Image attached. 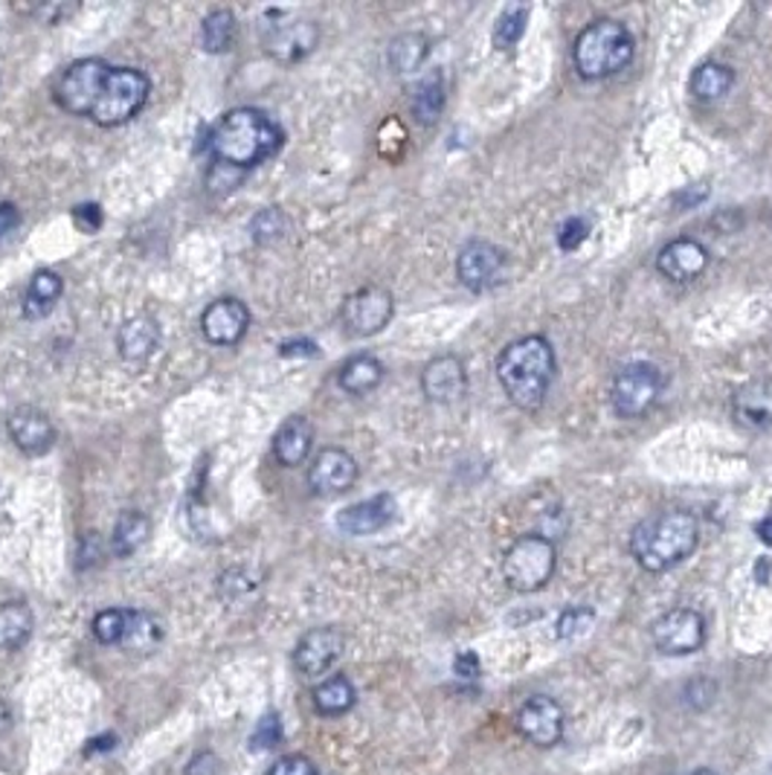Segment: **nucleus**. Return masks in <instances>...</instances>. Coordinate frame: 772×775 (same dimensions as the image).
I'll return each mask as SVG.
<instances>
[{
	"instance_id": "obj_11",
	"label": "nucleus",
	"mask_w": 772,
	"mask_h": 775,
	"mask_svg": "<svg viewBox=\"0 0 772 775\" xmlns=\"http://www.w3.org/2000/svg\"><path fill=\"white\" fill-rule=\"evenodd\" d=\"M650 637H653V645L668 657H686L703 648L706 619L691 607H673L653 622Z\"/></svg>"
},
{
	"instance_id": "obj_49",
	"label": "nucleus",
	"mask_w": 772,
	"mask_h": 775,
	"mask_svg": "<svg viewBox=\"0 0 772 775\" xmlns=\"http://www.w3.org/2000/svg\"><path fill=\"white\" fill-rule=\"evenodd\" d=\"M282 354H317V345L311 340H302V343H285Z\"/></svg>"
},
{
	"instance_id": "obj_1",
	"label": "nucleus",
	"mask_w": 772,
	"mask_h": 775,
	"mask_svg": "<svg viewBox=\"0 0 772 775\" xmlns=\"http://www.w3.org/2000/svg\"><path fill=\"white\" fill-rule=\"evenodd\" d=\"M282 148V128L259 108H233L209 128L215 163L236 172L256 169Z\"/></svg>"
},
{
	"instance_id": "obj_8",
	"label": "nucleus",
	"mask_w": 772,
	"mask_h": 775,
	"mask_svg": "<svg viewBox=\"0 0 772 775\" xmlns=\"http://www.w3.org/2000/svg\"><path fill=\"white\" fill-rule=\"evenodd\" d=\"M111 70L114 68H107V62H102V59H79L70 64L62 79L55 82L53 96L59 108L73 116H91Z\"/></svg>"
},
{
	"instance_id": "obj_42",
	"label": "nucleus",
	"mask_w": 772,
	"mask_h": 775,
	"mask_svg": "<svg viewBox=\"0 0 772 775\" xmlns=\"http://www.w3.org/2000/svg\"><path fill=\"white\" fill-rule=\"evenodd\" d=\"M73 221L79 224L82 232H96L102 227V209L96 204H82L73 209Z\"/></svg>"
},
{
	"instance_id": "obj_19",
	"label": "nucleus",
	"mask_w": 772,
	"mask_h": 775,
	"mask_svg": "<svg viewBox=\"0 0 772 775\" xmlns=\"http://www.w3.org/2000/svg\"><path fill=\"white\" fill-rule=\"evenodd\" d=\"M709 247L697 238H673L657 256V270L671 282H691L709 268Z\"/></svg>"
},
{
	"instance_id": "obj_17",
	"label": "nucleus",
	"mask_w": 772,
	"mask_h": 775,
	"mask_svg": "<svg viewBox=\"0 0 772 775\" xmlns=\"http://www.w3.org/2000/svg\"><path fill=\"white\" fill-rule=\"evenodd\" d=\"M467 390L465 363L456 354H439L421 369V392L433 404H456Z\"/></svg>"
},
{
	"instance_id": "obj_16",
	"label": "nucleus",
	"mask_w": 772,
	"mask_h": 775,
	"mask_svg": "<svg viewBox=\"0 0 772 775\" xmlns=\"http://www.w3.org/2000/svg\"><path fill=\"white\" fill-rule=\"evenodd\" d=\"M398 506L392 494H375V497L360 499L354 506H346L343 512H337L334 523L337 529L352 538H367V535H378L395 520Z\"/></svg>"
},
{
	"instance_id": "obj_23",
	"label": "nucleus",
	"mask_w": 772,
	"mask_h": 775,
	"mask_svg": "<svg viewBox=\"0 0 772 775\" xmlns=\"http://www.w3.org/2000/svg\"><path fill=\"white\" fill-rule=\"evenodd\" d=\"M320 39V30L317 23L311 21H294L285 23V27H276L274 35L268 39L270 55L282 59V62H299L311 53Z\"/></svg>"
},
{
	"instance_id": "obj_32",
	"label": "nucleus",
	"mask_w": 772,
	"mask_h": 775,
	"mask_svg": "<svg viewBox=\"0 0 772 775\" xmlns=\"http://www.w3.org/2000/svg\"><path fill=\"white\" fill-rule=\"evenodd\" d=\"M236 30L238 23L230 9H215L200 23V46L213 55L227 53L236 44Z\"/></svg>"
},
{
	"instance_id": "obj_28",
	"label": "nucleus",
	"mask_w": 772,
	"mask_h": 775,
	"mask_svg": "<svg viewBox=\"0 0 772 775\" xmlns=\"http://www.w3.org/2000/svg\"><path fill=\"white\" fill-rule=\"evenodd\" d=\"M732 87L734 70L723 62H703L689 79V91L694 93V100L700 102L723 100Z\"/></svg>"
},
{
	"instance_id": "obj_47",
	"label": "nucleus",
	"mask_w": 772,
	"mask_h": 775,
	"mask_svg": "<svg viewBox=\"0 0 772 775\" xmlns=\"http://www.w3.org/2000/svg\"><path fill=\"white\" fill-rule=\"evenodd\" d=\"M456 674L460 676L480 674V657H476V653H460V657H456Z\"/></svg>"
},
{
	"instance_id": "obj_41",
	"label": "nucleus",
	"mask_w": 772,
	"mask_h": 775,
	"mask_svg": "<svg viewBox=\"0 0 772 775\" xmlns=\"http://www.w3.org/2000/svg\"><path fill=\"white\" fill-rule=\"evenodd\" d=\"M268 775H317V767L306 755H285L276 761Z\"/></svg>"
},
{
	"instance_id": "obj_39",
	"label": "nucleus",
	"mask_w": 772,
	"mask_h": 775,
	"mask_svg": "<svg viewBox=\"0 0 772 775\" xmlns=\"http://www.w3.org/2000/svg\"><path fill=\"white\" fill-rule=\"evenodd\" d=\"M282 741V723H279V714H265L259 721V726L253 730L250 735V750H256V753H268V750H274L276 744Z\"/></svg>"
},
{
	"instance_id": "obj_43",
	"label": "nucleus",
	"mask_w": 772,
	"mask_h": 775,
	"mask_svg": "<svg viewBox=\"0 0 772 775\" xmlns=\"http://www.w3.org/2000/svg\"><path fill=\"white\" fill-rule=\"evenodd\" d=\"M18 224H21V213H18V207L16 204H9V200H3V204H0V241L16 230Z\"/></svg>"
},
{
	"instance_id": "obj_31",
	"label": "nucleus",
	"mask_w": 772,
	"mask_h": 775,
	"mask_svg": "<svg viewBox=\"0 0 772 775\" xmlns=\"http://www.w3.org/2000/svg\"><path fill=\"white\" fill-rule=\"evenodd\" d=\"M410 111H413L415 123L419 125H436L439 116L444 111V79L442 73H430L428 79H421L410 100Z\"/></svg>"
},
{
	"instance_id": "obj_13",
	"label": "nucleus",
	"mask_w": 772,
	"mask_h": 775,
	"mask_svg": "<svg viewBox=\"0 0 772 775\" xmlns=\"http://www.w3.org/2000/svg\"><path fill=\"white\" fill-rule=\"evenodd\" d=\"M346 639L337 628H313L306 637L299 639L297 651H294V665L302 676L317 680V676L329 674L337 660L343 657Z\"/></svg>"
},
{
	"instance_id": "obj_27",
	"label": "nucleus",
	"mask_w": 772,
	"mask_h": 775,
	"mask_svg": "<svg viewBox=\"0 0 772 775\" xmlns=\"http://www.w3.org/2000/svg\"><path fill=\"white\" fill-rule=\"evenodd\" d=\"M148 535H152V523L143 512H134V508H125L123 515L116 517L114 535H111V549H114L116 558H131L134 552H140L146 546Z\"/></svg>"
},
{
	"instance_id": "obj_15",
	"label": "nucleus",
	"mask_w": 772,
	"mask_h": 775,
	"mask_svg": "<svg viewBox=\"0 0 772 775\" xmlns=\"http://www.w3.org/2000/svg\"><path fill=\"white\" fill-rule=\"evenodd\" d=\"M250 329V308L236 297L209 302L200 314V334L213 345H236Z\"/></svg>"
},
{
	"instance_id": "obj_30",
	"label": "nucleus",
	"mask_w": 772,
	"mask_h": 775,
	"mask_svg": "<svg viewBox=\"0 0 772 775\" xmlns=\"http://www.w3.org/2000/svg\"><path fill=\"white\" fill-rule=\"evenodd\" d=\"M354 700H358V691L346 676H329L313 689V709L322 717H340L354 706Z\"/></svg>"
},
{
	"instance_id": "obj_26",
	"label": "nucleus",
	"mask_w": 772,
	"mask_h": 775,
	"mask_svg": "<svg viewBox=\"0 0 772 775\" xmlns=\"http://www.w3.org/2000/svg\"><path fill=\"white\" fill-rule=\"evenodd\" d=\"M62 293L64 279L55 270H39L30 279V288H27V297H23V317L27 320H44L55 308V302L62 300Z\"/></svg>"
},
{
	"instance_id": "obj_24",
	"label": "nucleus",
	"mask_w": 772,
	"mask_h": 775,
	"mask_svg": "<svg viewBox=\"0 0 772 775\" xmlns=\"http://www.w3.org/2000/svg\"><path fill=\"white\" fill-rule=\"evenodd\" d=\"M383 375L387 369L375 354H354L337 372V386L349 395H369L383 384Z\"/></svg>"
},
{
	"instance_id": "obj_29",
	"label": "nucleus",
	"mask_w": 772,
	"mask_h": 775,
	"mask_svg": "<svg viewBox=\"0 0 772 775\" xmlns=\"http://www.w3.org/2000/svg\"><path fill=\"white\" fill-rule=\"evenodd\" d=\"M35 619L23 601H7L0 604V651H18L30 642Z\"/></svg>"
},
{
	"instance_id": "obj_4",
	"label": "nucleus",
	"mask_w": 772,
	"mask_h": 775,
	"mask_svg": "<svg viewBox=\"0 0 772 775\" xmlns=\"http://www.w3.org/2000/svg\"><path fill=\"white\" fill-rule=\"evenodd\" d=\"M636 41L634 32L627 30L621 21L613 18H598L587 23L573 46V62L578 76L587 82H601L634 62Z\"/></svg>"
},
{
	"instance_id": "obj_3",
	"label": "nucleus",
	"mask_w": 772,
	"mask_h": 775,
	"mask_svg": "<svg viewBox=\"0 0 772 775\" xmlns=\"http://www.w3.org/2000/svg\"><path fill=\"white\" fill-rule=\"evenodd\" d=\"M700 544V523L691 512L668 508L659 515L645 517L630 535V552L636 564L648 572H668L680 567L682 560Z\"/></svg>"
},
{
	"instance_id": "obj_5",
	"label": "nucleus",
	"mask_w": 772,
	"mask_h": 775,
	"mask_svg": "<svg viewBox=\"0 0 772 775\" xmlns=\"http://www.w3.org/2000/svg\"><path fill=\"white\" fill-rule=\"evenodd\" d=\"M148 93H152V82H148L143 70L114 68L107 73L105 87H102L91 120L102 128H116V125L131 123L146 105Z\"/></svg>"
},
{
	"instance_id": "obj_40",
	"label": "nucleus",
	"mask_w": 772,
	"mask_h": 775,
	"mask_svg": "<svg viewBox=\"0 0 772 775\" xmlns=\"http://www.w3.org/2000/svg\"><path fill=\"white\" fill-rule=\"evenodd\" d=\"M587 238H589V224L584 221L581 216L566 218V221L558 227V247L564 250V254H573V250H578V247H581Z\"/></svg>"
},
{
	"instance_id": "obj_21",
	"label": "nucleus",
	"mask_w": 772,
	"mask_h": 775,
	"mask_svg": "<svg viewBox=\"0 0 772 775\" xmlns=\"http://www.w3.org/2000/svg\"><path fill=\"white\" fill-rule=\"evenodd\" d=\"M161 345V326L154 317L137 314L125 320L116 334V349L125 363H146Z\"/></svg>"
},
{
	"instance_id": "obj_38",
	"label": "nucleus",
	"mask_w": 772,
	"mask_h": 775,
	"mask_svg": "<svg viewBox=\"0 0 772 775\" xmlns=\"http://www.w3.org/2000/svg\"><path fill=\"white\" fill-rule=\"evenodd\" d=\"M259 587V578L253 576L250 569H230V572H224L222 578H218V592H222L224 601H238L245 599V596H250L253 590Z\"/></svg>"
},
{
	"instance_id": "obj_18",
	"label": "nucleus",
	"mask_w": 772,
	"mask_h": 775,
	"mask_svg": "<svg viewBox=\"0 0 772 775\" xmlns=\"http://www.w3.org/2000/svg\"><path fill=\"white\" fill-rule=\"evenodd\" d=\"M732 418L743 431H772V378H752L734 390Z\"/></svg>"
},
{
	"instance_id": "obj_14",
	"label": "nucleus",
	"mask_w": 772,
	"mask_h": 775,
	"mask_svg": "<svg viewBox=\"0 0 772 775\" xmlns=\"http://www.w3.org/2000/svg\"><path fill=\"white\" fill-rule=\"evenodd\" d=\"M517 732L526 737L528 744L549 750L564 735V709L558 706V700L546 698V694H535L517 712Z\"/></svg>"
},
{
	"instance_id": "obj_34",
	"label": "nucleus",
	"mask_w": 772,
	"mask_h": 775,
	"mask_svg": "<svg viewBox=\"0 0 772 775\" xmlns=\"http://www.w3.org/2000/svg\"><path fill=\"white\" fill-rule=\"evenodd\" d=\"M526 27H528V7H505L503 16H500L497 23H494V35H491V41H494L497 50L508 53V50L517 46V41L523 39Z\"/></svg>"
},
{
	"instance_id": "obj_48",
	"label": "nucleus",
	"mask_w": 772,
	"mask_h": 775,
	"mask_svg": "<svg viewBox=\"0 0 772 775\" xmlns=\"http://www.w3.org/2000/svg\"><path fill=\"white\" fill-rule=\"evenodd\" d=\"M116 746V737L114 735H100V737H93V741H88V746H84V753L88 755H100V753H107V750H114Z\"/></svg>"
},
{
	"instance_id": "obj_50",
	"label": "nucleus",
	"mask_w": 772,
	"mask_h": 775,
	"mask_svg": "<svg viewBox=\"0 0 772 775\" xmlns=\"http://www.w3.org/2000/svg\"><path fill=\"white\" fill-rule=\"evenodd\" d=\"M755 535H758V540H761V544L772 546V515H766L764 520L758 523Z\"/></svg>"
},
{
	"instance_id": "obj_20",
	"label": "nucleus",
	"mask_w": 772,
	"mask_h": 775,
	"mask_svg": "<svg viewBox=\"0 0 772 775\" xmlns=\"http://www.w3.org/2000/svg\"><path fill=\"white\" fill-rule=\"evenodd\" d=\"M7 431L9 438L18 445V451H23L27 456H41V453L50 451L55 442L53 422H50V415L39 407H18L16 413L9 415Z\"/></svg>"
},
{
	"instance_id": "obj_46",
	"label": "nucleus",
	"mask_w": 772,
	"mask_h": 775,
	"mask_svg": "<svg viewBox=\"0 0 772 775\" xmlns=\"http://www.w3.org/2000/svg\"><path fill=\"white\" fill-rule=\"evenodd\" d=\"M706 195H709V189H706V184H703V186H700V184H697V186H689L686 193L677 195V204H680V209H691V207H697V204H700V200H703Z\"/></svg>"
},
{
	"instance_id": "obj_36",
	"label": "nucleus",
	"mask_w": 772,
	"mask_h": 775,
	"mask_svg": "<svg viewBox=\"0 0 772 775\" xmlns=\"http://www.w3.org/2000/svg\"><path fill=\"white\" fill-rule=\"evenodd\" d=\"M596 624V610L589 607H569L558 616V624H555V633L564 642H573V639H581L584 633H589V628Z\"/></svg>"
},
{
	"instance_id": "obj_51",
	"label": "nucleus",
	"mask_w": 772,
	"mask_h": 775,
	"mask_svg": "<svg viewBox=\"0 0 772 775\" xmlns=\"http://www.w3.org/2000/svg\"><path fill=\"white\" fill-rule=\"evenodd\" d=\"M12 730V709L3 698H0V735H7Z\"/></svg>"
},
{
	"instance_id": "obj_22",
	"label": "nucleus",
	"mask_w": 772,
	"mask_h": 775,
	"mask_svg": "<svg viewBox=\"0 0 772 775\" xmlns=\"http://www.w3.org/2000/svg\"><path fill=\"white\" fill-rule=\"evenodd\" d=\"M313 447V427L306 415L285 418L274 436V456L282 468H299Z\"/></svg>"
},
{
	"instance_id": "obj_6",
	"label": "nucleus",
	"mask_w": 772,
	"mask_h": 775,
	"mask_svg": "<svg viewBox=\"0 0 772 775\" xmlns=\"http://www.w3.org/2000/svg\"><path fill=\"white\" fill-rule=\"evenodd\" d=\"M558 552L543 535H523L508 546L503 558V578L514 592H535L555 576Z\"/></svg>"
},
{
	"instance_id": "obj_12",
	"label": "nucleus",
	"mask_w": 772,
	"mask_h": 775,
	"mask_svg": "<svg viewBox=\"0 0 772 775\" xmlns=\"http://www.w3.org/2000/svg\"><path fill=\"white\" fill-rule=\"evenodd\" d=\"M358 462L343 447H322L308 465V488L317 497H340L358 483Z\"/></svg>"
},
{
	"instance_id": "obj_7",
	"label": "nucleus",
	"mask_w": 772,
	"mask_h": 775,
	"mask_svg": "<svg viewBox=\"0 0 772 775\" xmlns=\"http://www.w3.org/2000/svg\"><path fill=\"white\" fill-rule=\"evenodd\" d=\"M662 386H666V378H662V369L657 363L648 361H634L621 366L613 378L610 386V407L619 418H642L657 399L662 395Z\"/></svg>"
},
{
	"instance_id": "obj_9",
	"label": "nucleus",
	"mask_w": 772,
	"mask_h": 775,
	"mask_svg": "<svg viewBox=\"0 0 772 775\" xmlns=\"http://www.w3.org/2000/svg\"><path fill=\"white\" fill-rule=\"evenodd\" d=\"M508 273V254L494 241L474 238L456 256V277L467 291L482 293L497 288Z\"/></svg>"
},
{
	"instance_id": "obj_52",
	"label": "nucleus",
	"mask_w": 772,
	"mask_h": 775,
	"mask_svg": "<svg viewBox=\"0 0 772 775\" xmlns=\"http://www.w3.org/2000/svg\"><path fill=\"white\" fill-rule=\"evenodd\" d=\"M689 775H718V773H714V769H694V773Z\"/></svg>"
},
{
	"instance_id": "obj_33",
	"label": "nucleus",
	"mask_w": 772,
	"mask_h": 775,
	"mask_svg": "<svg viewBox=\"0 0 772 775\" xmlns=\"http://www.w3.org/2000/svg\"><path fill=\"white\" fill-rule=\"evenodd\" d=\"M428 55H430L428 35H421V32H404V35L392 39L390 68L395 70V73H415L421 64L428 62Z\"/></svg>"
},
{
	"instance_id": "obj_35",
	"label": "nucleus",
	"mask_w": 772,
	"mask_h": 775,
	"mask_svg": "<svg viewBox=\"0 0 772 775\" xmlns=\"http://www.w3.org/2000/svg\"><path fill=\"white\" fill-rule=\"evenodd\" d=\"M285 230H288V218L279 207L261 209L259 216L250 221V236L256 245H274L285 236Z\"/></svg>"
},
{
	"instance_id": "obj_25",
	"label": "nucleus",
	"mask_w": 772,
	"mask_h": 775,
	"mask_svg": "<svg viewBox=\"0 0 772 775\" xmlns=\"http://www.w3.org/2000/svg\"><path fill=\"white\" fill-rule=\"evenodd\" d=\"M163 642V624L157 616L146 613V610H125V633L120 648L137 657H148L161 648Z\"/></svg>"
},
{
	"instance_id": "obj_10",
	"label": "nucleus",
	"mask_w": 772,
	"mask_h": 775,
	"mask_svg": "<svg viewBox=\"0 0 772 775\" xmlns=\"http://www.w3.org/2000/svg\"><path fill=\"white\" fill-rule=\"evenodd\" d=\"M392 314H395V300L381 285H367V288L349 293L343 311H340L346 331L352 338H372L390 326Z\"/></svg>"
},
{
	"instance_id": "obj_45",
	"label": "nucleus",
	"mask_w": 772,
	"mask_h": 775,
	"mask_svg": "<svg viewBox=\"0 0 772 775\" xmlns=\"http://www.w3.org/2000/svg\"><path fill=\"white\" fill-rule=\"evenodd\" d=\"M79 7H64V3H44V7H35L32 12L41 18L44 23H59L62 18H68L70 12H76Z\"/></svg>"
},
{
	"instance_id": "obj_37",
	"label": "nucleus",
	"mask_w": 772,
	"mask_h": 775,
	"mask_svg": "<svg viewBox=\"0 0 772 775\" xmlns=\"http://www.w3.org/2000/svg\"><path fill=\"white\" fill-rule=\"evenodd\" d=\"M91 630L96 642H102V645H120L125 633V610H120V607L100 610V613L93 616Z\"/></svg>"
},
{
	"instance_id": "obj_2",
	"label": "nucleus",
	"mask_w": 772,
	"mask_h": 775,
	"mask_svg": "<svg viewBox=\"0 0 772 775\" xmlns=\"http://www.w3.org/2000/svg\"><path fill=\"white\" fill-rule=\"evenodd\" d=\"M558 372L555 345L543 334H526L500 352L497 378L505 395L521 410H537L549 395V386Z\"/></svg>"
},
{
	"instance_id": "obj_44",
	"label": "nucleus",
	"mask_w": 772,
	"mask_h": 775,
	"mask_svg": "<svg viewBox=\"0 0 772 775\" xmlns=\"http://www.w3.org/2000/svg\"><path fill=\"white\" fill-rule=\"evenodd\" d=\"M218 773V758L213 753H198L189 761L186 775H215Z\"/></svg>"
}]
</instances>
